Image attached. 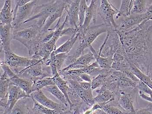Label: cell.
<instances>
[{
  "label": "cell",
  "instance_id": "obj_1",
  "mask_svg": "<svg viewBox=\"0 0 152 114\" xmlns=\"http://www.w3.org/2000/svg\"><path fill=\"white\" fill-rule=\"evenodd\" d=\"M117 32L129 62L149 76L152 68V21H145L127 32Z\"/></svg>",
  "mask_w": 152,
  "mask_h": 114
},
{
  "label": "cell",
  "instance_id": "obj_2",
  "mask_svg": "<svg viewBox=\"0 0 152 114\" xmlns=\"http://www.w3.org/2000/svg\"><path fill=\"white\" fill-rule=\"evenodd\" d=\"M78 39L79 44L72 55H68L64 65L68 66L75 62L78 57L81 56L86 49H89L92 44L99 35L104 33H107L111 29L107 24L104 23L96 25H90L85 29L79 28Z\"/></svg>",
  "mask_w": 152,
  "mask_h": 114
},
{
  "label": "cell",
  "instance_id": "obj_3",
  "mask_svg": "<svg viewBox=\"0 0 152 114\" xmlns=\"http://www.w3.org/2000/svg\"><path fill=\"white\" fill-rule=\"evenodd\" d=\"M41 31L34 24L26 29L13 31V39L20 42L27 48L28 51H30L42 37Z\"/></svg>",
  "mask_w": 152,
  "mask_h": 114
},
{
  "label": "cell",
  "instance_id": "obj_4",
  "mask_svg": "<svg viewBox=\"0 0 152 114\" xmlns=\"http://www.w3.org/2000/svg\"><path fill=\"white\" fill-rule=\"evenodd\" d=\"M121 48V43L118 34L115 30L111 29L107 32L106 38L97 52L102 57L113 58L114 54Z\"/></svg>",
  "mask_w": 152,
  "mask_h": 114
},
{
  "label": "cell",
  "instance_id": "obj_5",
  "mask_svg": "<svg viewBox=\"0 0 152 114\" xmlns=\"http://www.w3.org/2000/svg\"><path fill=\"white\" fill-rule=\"evenodd\" d=\"M55 8L56 2L54 1L37 5L34 9L31 16L24 22V24L37 20L35 24L41 30L48 18L54 12Z\"/></svg>",
  "mask_w": 152,
  "mask_h": 114
},
{
  "label": "cell",
  "instance_id": "obj_6",
  "mask_svg": "<svg viewBox=\"0 0 152 114\" xmlns=\"http://www.w3.org/2000/svg\"><path fill=\"white\" fill-rule=\"evenodd\" d=\"M38 1L31 0L26 5L13 9V20L12 24L13 31L19 30L22 24L31 15L34 8L37 6Z\"/></svg>",
  "mask_w": 152,
  "mask_h": 114
},
{
  "label": "cell",
  "instance_id": "obj_7",
  "mask_svg": "<svg viewBox=\"0 0 152 114\" xmlns=\"http://www.w3.org/2000/svg\"><path fill=\"white\" fill-rule=\"evenodd\" d=\"M3 63L14 70L19 68H25L35 65L41 60L33 57H25L19 56L11 51L4 53Z\"/></svg>",
  "mask_w": 152,
  "mask_h": 114
},
{
  "label": "cell",
  "instance_id": "obj_8",
  "mask_svg": "<svg viewBox=\"0 0 152 114\" xmlns=\"http://www.w3.org/2000/svg\"><path fill=\"white\" fill-rule=\"evenodd\" d=\"M45 66L42 62L37 63L27 68H23L20 71H15L14 72L18 76L23 79L33 81L40 78L53 77L51 68L45 69Z\"/></svg>",
  "mask_w": 152,
  "mask_h": 114
},
{
  "label": "cell",
  "instance_id": "obj_9",
  "mask_svg": "<svg viewBox=\"0 0 152 114\" xmlns=\"http://www.w3.org/2000/svg\"><path fill=\"white\" fill-rule=\"evenodd\" d=\"M99 2L98 14L103 23L116 31L118 25L115 22L114 15L118 14L119 10L113 6L109 1L102 0L99 1Z\"/></svg>",
  "mask_w": 152,
  "mask_h": 114
},
{
  "label": "cell",
  "instance_id": "obj_10",
  "mask_svg": "<svg viewBox=\"0 0 152 114\" xmlns=\"http://www.w3.org/2000/svg\"><path fill=\"white\" fill-rule=\"evenodd\" d=\"M30 96L31 98L43 106L51 110H54L59 114L69 109V108L64 104L55 102L48 98L42 90L34 91Z\"/></svg>",
  "mask_w": 152,
  "mask_h": 114
},
{
  "label": "cell",
  "instance_id": "obj_11",
  "mask_svg": "<svg viewBox=\"0 0 152 114\" xmlns=\"http://www.w3.org/2000/svg\"><path fill=\"white\" fill-rule=\"evenodd\" d=\"M31 97L21 88L17 86L10 84L8 91L7 105L3 114H10L19 100L27 97Z\"/></svg>",
  "mask_w": 152,
  "mask_h": 114
},
{
  "label": "cell",
  "instance_id": "obj_12",
  "mask_svg": "<svg viewBox=\"0 0 152 114\" xmlns=\"http://www.w3.org/2000/svg\"><path fill=\"white\" fill-rule=\"evenodd\" d=\"M80 1H66L65 10L66 12L68 25L72 28H78L79 8Z\"/></svg>",
  "mask_w": 152,
  "mask_h": 114
},
{
  "label": "cell",
  "instance_id": "obj_13",
  "mask_svg": "<svg viewBox=\"0 0 152 114\" xmlns=\"http://www.w3.org/2000/svg\"><path fill=\"white\" fill-rule=\"evenodd\" d=\"M145 21L147 20L144 14L141 15L132 14L129 16L123 18L122 22L118 25L116 31L121 32H127L135 26H138Z\"/></svg>",
  "mask_w": 152,
  "mask_h": 114
},
{
  "label": "cell",
  "instance_id": "obj_14",
  "mask_svg": "<svg viewBox=\"0 0 152 114\" xmlns=\"http://www.w3.org/2000/svg\"><path fill=\"white\" fill-rule=\"evenodd\" d=\"M0 45L1 52L11 51V40L13 39V28L12 24L1 25Z\"/></svg>",
  "mask_w": 152,
  "mask_h": 114
},
{
  "label": "cell",
  "instance_id": "obj_15",
  "mask_svg": "<svg viewBox=\"0 0 152 114\" xmlns=\"http://www.w3.org/2000/svg\"><path fill=\"white\" fill-rule=\"evenodd\" d=\"M68 85L75 90L80 98L83 101V102L92 107L95 104L92 89L85 90L82 88L80 85L79 82L75 80H69L66 81Z\"/></svg>",
  "mask_w": 152,
  "mask_h": 114
},
{
  "label": "cell",
  "instance_id": "obj_16",
  "mask_svg": "<svg viewBox=\"0 0 152 114\" xmlns=\"http://www.w3.org/2000/svg\"><path fill=\"white\" fill-rule=\"evenodd\" d=\"M56 8L54 12L50 15L41 29L42 33L48 32L50 27L57 19L62 18V14L65 10L66 1H55Z\"/></svg>",
  "mask_w": 152,
  "mask_h": 114
},
{
  "label": "cell",
  "instance_id": "obj_17",
  "mask_svg": "<svg viewBox=\"0 0 152 114\" xmlns=\"http://www.w3.org/2000/svg\"><path fill=\"white\" fill-rule=\"evenodd\" d=\"M99 1L93 0L91 1L90 5L88 6L85 15V20L83 25L80 29H85L91 25V23L92 25L96 24L97 15L98 14V4Z\"/></svg>",
  "mask_w": 152,
  "mask_h": 114
},
{
  "label": "cell",
  "instance_id": "obj_18",
  "mask_svg": "<svg viewBox=\"0 0 152 114\" xmlns=\"http://www.w3.org/2000/svg\"><path fill=\"white\" fill-rule=\"evenodd\" d=\"M33 106L31 97L23 98L18 101L10 114H32Z\"/></svg>",
  "mask_w": 152,
  "mask_h": 114
},
{
  "label": "cell",
  "instance_id": "obj_19",
  "mask_svg": "<svg viewBox=\"0 0 152 114\" xmlns=\"http://www.w3.org/2000/svg\"><path fill=\"white\" fill-rule=\"evenodd\" d=\"M12 1H4V4L0 12L1 25L12 24L13 20V9Z\"/></svg>",
  "mask_w": 152,
  "mask_h": 114
},
{
  "label": "cell",
  "instance_id": "obj_20",
  "mask_svg": "<svg viewBox=\"0 0 152 114\" xmlns=\"http://www.w3.org/2000/svg\"><path fill=\"white\" fill-rule=\"evenodd\" d=\"M68 55V54L66 53L55 54L52 52L49 58L44 62L43 65L45 66L48 67H50L52 65L55 66L59 73L61 70L62 67L64 65L66 59Z\"/></svg>",
  "mask_w": 152,
  "mask_h": 114
},
{
  "label": "cell",
  "instance_id": "obj_21",
  "mask_svg": "<svg viewBox=\"0 0 152 114\" xmlns=\"http://www.w3.org/2000/svg\"><path fill=\"white\" fill-rule=\"evenodd\" d=\"M95 92L97 95L94 98L95 103H106L116 99L114 94L104 87L102 86L96 89Z\"/></svg>",
  "mask_w": 152,
  "mask_h": 114
},
{
  "label": "cell",
  "instance_id": "obj_22",
  "mask_svg": "<svg viewBox=\"0 0 152 114\" xmlns=\"http://www.w3.org/2000/svg\"><path fill=\"white\" fill-rule=\"evenodd\" d=\"M10 84L17 86L25 91L28 95L32 93L33 82L31 80L23 79L16 74L10 79Z\"/></svg>",
  "mask_w": 152,
  "mask_h": 114
},
{
  "label": "cell",
  "instance_id": "obj_23",
  "mask_svg": "<svg viewBox=\"0 0 152 114\" xmlns=\"http://www.w3.org/2000/svg\"><path fill=\"white\" fill-rule=\"evenodd\" d=\"M90 51L93 54L95 61L100 67V68L104 69H112V65L113 63V58L109 57H103L99 55L97 51L92 46L89 48Z\"/></svg>",
  "mask_w": 152,
  "mask_h": 114
},
{
  "label": "cell",
  "instance_id": "obj_24",
  "mask_svg": "<svg viewBox=\"0 0 152 114\" xmlns=\"http://www.w3.org/2000/svg\"><path fill=\"white\" fill-rule=\"evenodd\" d=\"M113 70L107 69L103 73H100L93 78L91 82V88L93 91L102 87L107 81L108 78Z\"/></svg>",
  "mask_w": 152,
  "mask_h": 114
},
{
  "label": "cell",
  "instance_id": "obj_25",
  "mask_svg": "<svg viewBox=\"0 0 152 114\" xmlns=\"http://www.w3.org/2000/svg\"><path fill=\"white\" fill-rule=\"evenodd\" d=\"M79 32L76 34L70 37L65 43L61 45L58 49L53 52L55 54L60 53H66L68 54L72 49L75 43L78 39Z\"/></svg>",
  "mask_w": 152,
  "mask_h": 114
},
{
  "label": "cell",
  "instance_id": "obj_26",
  "mask_svg": "<svg viewBox=\"0 0 152 114\" xmlns=\"http://www.w3.org/2000/svg\"><path fill=\"white\" fill-rule=\"evenodd\" d=\"M52 85H55L54 78L53 77L37 79L33 81L32 93L34 91L41 90L46 87Z\"/></svg>",
  "mask_w": 152,
  "mask_h": 114
},
{
  "label": "cell",
  "instance_id": "obj_27",
  "mask_svg": "<svg viewBox=\"0 0 152 114\" xmlns=\"http://www.w3.org/2000/svg\"><path fill=\"white\" fill-rule=\"evenodd\" d=\"M43 89L47 92L50 93L57 99L61 103L64 104L70 109L69 104L67 102V100L64 94L59 89L57 86L56 85L48 86L44 88Z\"/></svg>",
  "mask_w": 152,
  "mask_h": 114
},
{
  "label": "cell",
  "instance_id": "obj_28",
  "mask_svg": "<svg viewBox=\"0 0 152 114\" xmlns=\"http://www.w3.org/2000/svg\"><path fill=\"white\" fill-rule=\"evenodd\" d=\"M53 77L54 78L55 85L57 86L58 88L64 94L67 100V102L69 104L70 107H71L72 105V104L70 102L69 97H68V94H67L69 87L67 82L64 79L60 76L59 73L55 75V76H53Z\"/></svg>",
  "mask_w": 152,
  "mask_h": 114
},
{
  "label": "cell",
  "instance_id": "obj_29",
  "mask_svg": "<svg viewBox=\"0 0 152 114\" xmlns=\"http://www.w3.org/2000/svg\"><path fill=\"white\" fill-rule=\"evenodd\" d=\"M130 68L131 71L139 80L146 84L152 89V81L151 78L143 73L134 64L130 63Z\"/></svg>",
  "mask_w": 152,
  "mask_h": 114
},
{
  "label": "cell",
  "instance_id": "obj_30",
  "mask_svg": "<svg viewBox=\"0 0 152 114\" xmlns=\"http://www.w3.org/2000/svg\"><path fill=\"white\" fill-rule=\"evenodd\" d=\"M133 2V0L122 1L120 9H119V12L116 15V18L118 19L119 18H124L130 16L131 15Z\"/></svg>",
  "mask_w": 152,
  "mask_h": 114
},
{
  "label": "cell",
  "instance_id": "obj_31",
  "mask_svg": "<svg viewBox=\"0 0 152 114\" xmlns=\"http://www.w3.org/2000/svg\"><path fill=\"white\" fill-rule=\"evenodd\" d=\"M95 62V59L91 51H89L87 54H82L77 58L75 62L70 65L80 66L83 68L86 67Z\"/></svg>",
  "mask_w": 152,
  "mask_h": 114
},
{
  "label": "cell",
  "instance_id": "obj_32",
  "mask_svg": "<svg viewBox=\"0 0 152 114\" xmlns=\"http://www.w3.org/2000/svg\"><path fill=\"white\" fill-rule=\"evenodd\" d=\"M148 1L145 0H133L131 15H141L146 12L147 10Z\"/></svg>",
  "mask_w": 152,
  "mask_h": 114
},
{
  "label": "cell",
  "instance_id": "obj_33",
  "mask_svg": "<svg viewBox=\"0 0 152 114\" xmlns=\"http://www.w3.org/2000/svg\"><path fill=\"white\" fill-rule=\"evenodd\" d=\"M32 99L34 101V106L32 114H59L54 110L46 108L34 99Z\"/></svg>",
  "mask_w": 152,
  "mask_h": 114
},
{
  "label": "cell",
  "instance_id": "obj_34",
  "mask_svg": "<svg viewBox=\"0 0 152 114\" xmlns=\"http://www.w3.org/2000/svg\"><path fill=\"white\" fill-rule=\"evenodd\" d=\"M101 104L102 105L101 110L107 114H127L122 109L112 104V101Z\"/></svg>",
  "mask_w": 152,
  "mask_h": 114
},
{
  "label": "cell",
  "instance_id": "obj_35",
  "mask_svg": "<svg viewBox=\"0 0 152 114\" xmlns=\"http://www.w3.org/2000/svg\"><path fill=\"white\" fill-rule=\"evenodd\" d=\"M1 92L0 97L1 100H7L8 99V91L10 85V81L9 79H1Z\"/></svg>",
  "mask_w": 152,
  "mask_h": 114
},
{
  "label": "cell",
  "instance_id": "obj_36",
  "mask_svg": "<svg viewBox=\"0 0 152 114\" xmlns=\"http://www.w3.org/2000/svg\"><path fill=\"white\" fill-rule=\"evenodd\" d=\"M88 7L87 1L85 0L80 1L79 8V27H81L83 25Z\"/></svg>",
  "mask_w": 152,
  "mask_h": 114
},
{
  "label": "cell",
  "instance_id": "obj_37",
  "mask_svg": "<svg viewBox=\"0 0 152 114\" xmlns=\"http://www.w3.org/2000/svg\"><path fill=\"white\" fill-rule=\"evenodd\" d=\"M68 86H69V88L68 89L67 94H68L69 100H70V102H71L72 104H81L84 103L83 101L80 98L78 95L76 93L75 90L72 88L70 87V86L69 85Z\"/></svg>",
  "mask_w": 152,
  "mask_h": 114
},
{
  "label": "cell",
  "instance_id": "obj_38",
  "mask_svg": "<svg viewBox=\"0 0 152 114\" xmlns=\"http://www.w3.org/2000/svg\"><path fill=\"white\" fill-rule=\"evenodd\" d=\"M137 88L139 91H142L143 93L149 95L152 99V89L140 81L137 83Z\"/></svg>",
  "mask_w": 152,
  "mask_h": 114
},
{
  "label": "cell",
  "instance_id": "obj_39",
  "mask_svg": "<svg viewBox=\"0 0 152 114\" xmlns=\"http://www.w3.org/2000/svg\"><path fill=\"white\" fill-rule=\"evenodd\" d=\"M135 111L136 114H152V107L149 105L146 108H139Z\"/></svg>",
  "mask_w": 152,
  "mask_h": 114
},
{
  "label": "cell",
  "instance_id": "obj_40",
  "mask_svg": "<svg viewBox=\"0 0 152 114\" xmlns=\"http://www.w3.org/2000/svg\"><path fill=\"white\" fill-rule=\"evenodd\" d=\"M144 14L146 16V20L152 21V3L148 5L146 12Z\"/></svg>",
  "mask_w": 152,
  "mask_h": 114
},
{
  "label": "cell",
  "instance_id": "obj_41",
  "mask_svg": "<svg viewBox=\"0 0 152 114\" xmlns=\"http://www.w3.org/2000/svg\"><path fill=\"white\" fill-rule=\"evenodd\" d=\"M79 83L80 86L85 90H91V89H92L91 83V82L83 81V82H79Z\"/></svg>",
  "mask_w": 152,
  "mask_h": 114
},
{
  "label": "cell",
  "instance_id": "obj_42",
  "mask_svg": "<svg viewBox=\"0 0 152 114\" xmlns=\"http://www.w3.org/2000/svg\"><path fill=\"white\" fill-rule=\"evenodd\" d=\"M81 79L84 82H91L93 78L91 76H90L89 74H85V73H82L80 76Z\"/></svg>",
  "mask_w": 152,
  "mask_h": 114
},
{
  "label": "cell",
  "instance_id": "obj_43",
  "mask_svg": "<svg viewBox=\"0 0 152 114\" xmlns=\"http://www.w3.org/2000/svg\"><path fill=\"white\" fill-rule=\"evenodd\" d=\"M149 76L151 78V79L152 81V68L151 72H150V74H149Z\"/></svg>",
  "mask_w": 152,
  "mask_h": 114
},
{
  "label": "cell",
  "instance_id": "obj_44",
  "mask_svg": "<svg viewBox=\"0 0 152 114\" xmlns=\"http://www.w3.org/2000/svg\"><path fill=\"white\" fill-rule=\"evenodd\" d=\"M128 114H136V111H135V112H134V113H129Z\"/></svg>",
  "mask_w": 152,
  "mask_h": 114
},
{
  "label": "cell",
  "instance_id": "obj_45",
  "mask_svg": "<svg viewBox=\"0 0 152 114\" xmlns=\"http://www.w3.org/2000/svg\"><path fill=\"white\" fill-rule=\"evenodd\" d=\"M92 114H96L95 113V112H94V113H93Z\"/></svg>",
  "mask_w": 152,
  "mask_h": 114
}]
</instances>
